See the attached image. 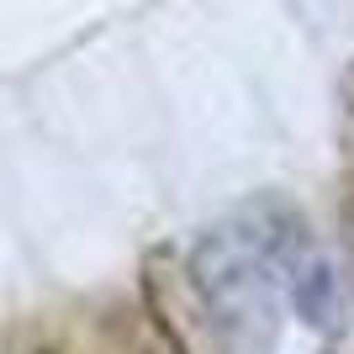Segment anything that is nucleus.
<instances>
[{
  "mask_svg": "<svg viewBox=\"0 0 354 354\" xmlns=\"http://www.w3.org/2000/svg\"><path fill=\"white\" fill-rule=\"evenodd\" d=\"M11 354H48V349H11Z\"/></svg>",
  "mask_w": 354,
  "mask_h": 354,
  "instance_id": "39448f33",
  "label": "nucleus"
},
{
  "mask_svg": "<svg viewBox=\"0 0 354 354\" xmlns=\"http://www.w3.org/2000/svg\"><path fill=\"white\" fill-rule=\"evenodd\" d=\"M191 281L207 307L217 354H275L281 344V281L238 222H222L191 249Z\"/></svg>",
  "mask_w": 354,
  "mask_h": 354,
  "instance_id": "f257e3e1",
  "label": "nucleus"
},
{
  "mask_svg": "<svg viewBox=\"0 0 354 354\" xmlns=\"http://www.w3.org/2000/svg\"><path fill=\"white\" fill-rule=\"evenodd\" d=\"M275 281H281L291 312H296L307 328H317V333H339V328H344L339 275H333V265L323 259V249H317V243L296 249L291 259L281 265V275H275Z\"/></svg>",
  "mask_w": 354,
  "mask_h": 354,
  "instance_id": "f03ea898",
  "label": "nucleus"
},
{
  "mask_svg": "<svg viewBox=\"0 0 354 354\" xmlns=\"http://www.w3.org/2000/svg\"><path fill=\"white\" fill-rule=\"evenodd\" d=\"M339 153H344V175L354 185V59L339 74Z\"/></svg>",
  "mask_w": 354,
  "mask_h": 354,
  "instance_id": "7ed1b4c3",
  "label": "nucleus"
},
{
  "mask_svg": "<svg viewBox=\"0 0 354 354\" xmlns=\"http://www.w3.org/2000/svg\"><path fill=\"white\" fill-rule=\"evenodd\" d=\"M344 238H349V254H354V201L344 207Z\"/></svg>",
  "mask_w": 354,
  "mask_h": 354,
  "instance_id": "20e7f679",
  "label": "nucleus"
}]
</instances>
